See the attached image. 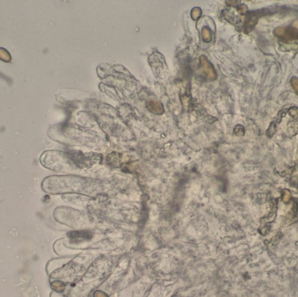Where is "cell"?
<instances>
[{"mask_svg":"<svg viewBox=\"0 0 298 297\" xmlns=\"http://www.w3.org/2000/svg\"><path fill=\"white\" fill-rule=\"evenodd\" d=\"M237 9H238V10H239V12H241L242 14H244V13L246 12V10H247V6L244 5H241L238 6V8H237Z\"/></svg>","mask_w":298,"mask_h":297,"instance_id":"cell-6","label":"cell"},{"mask_svg":"<svg viewBox=\"0 0 298 297\" xmlns=\"http://www.w3.org/2000/svg\"><path fill=\"white\" fill-rule=\"evenodd\" d=\"M282 198L284 203H288L290 200H291V194L288 189L283 190V195H282Z\"/></svg>","mask_w":298,"mask_h":297,"instance_id":"cell-3","label":"cell"},{"mask_svg":"<svg viewBox=\"0 0 298 297\" xmlns=\"http://www.w3.org/2000/svg\"><path fill=\"white\" fill-rule=\"evenodd\" d=\"M274 34L283 40H296L298 38V30L294 27H278Z\"/></svg>","mask_w":298,"mask_h":297,"instance_id":"cell-2","label":"cell"},{"mask_svg":"<svg viewBox=\"0 0 298 297\" xmlns=\"http://www.w3.org/2000/svg\"><path fill=\"white\" fill-rule=\"evenodd\" d=\"M291 86L294 88L295 92H296L298 95V78L294 77L291 78Z\"/></svg>","mask_w":298,"mask_h":297,"instance_id":"cell-4","label":"cell"},{"mask_svg":"<svg viewBox=\"0 0 298 297\" xmlns=\"http://www.w3.org/2000/svg\"><path fill=\"white\" fill-rule=\"evenodd\" d=\"M275 132H276V126H275V124L272 123L271 125H270V126H269V128H268V132H267L268 136V137H271Z\"/></svg>","mask_w":298,"mask_h":297,"instance_id":"cell-5","label":"cell"},{"mask_svg":"<svg viewBox=\"0 0 298 297\" xmlns=\"http://www.w3.org/2000/svg\"><path fill=\"white\" fill-rule=\"evenodd\" d=\"M276 11V10L275 9V7L264 8V9H261V10L250 11L248 14L246 22H245V31L249 32L250 31H252L254 29V27L256 26L260 18H262V17L265 15L272 14Z\"/></svg>","mask_w":298,"mask_h":297,"instance_id":"cell-1","label":"cell"}]
</instances>
